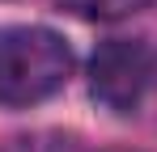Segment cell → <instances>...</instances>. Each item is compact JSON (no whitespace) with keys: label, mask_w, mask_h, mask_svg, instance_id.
<instances>
[{"label":"cell","mask_w":157,"mask_h":152,"mask_svg":"<svg viewBox=\"0 0 157 152\" xmlns=\"http://www.w3.org/2000/svg\"><path fill=\"white\" fill-rule=\"evenodd\" d=\"M72 76L68 42L43 25L0 30V106H34Z\"/></svg>","instance_id":"obj_1"},{"label":"cell","mask_w":157,"mask_h":152,"mask_svg":"<svg viewBox=\"0 0 157 152\" xmlns=\"http://www.w3.org/2000/svg\"><path fill=\"white\" fill-rule=\"evenodd\" d=\"M149 76H153V59L144 42H136V38H110L89 59V89L115 114H132L140 106Z\"/></svg>","instance_id":"obj_2"},{"label":"cell","mask_w":157,"mask_h":152,"mask_svg":"<svg viewBox=\"0 0 157 152\" xmlns=\"http://www.w3.org/2000/svg\"><path fill=\"white\" fill-rule=\"evenodd\" d=\"M149 0H59V9L77 13L85 21H119V17H132L140 13Z\"/></svg>","instance_id":"obj_3"},{"label":"cell","mask_w":157,"mask_h":152,"mask_svg":"<svg viewBox=\"0 0 157 152\" xmlns=\"http://www.w3.org/2000/svg\"><path fill=\"white\" fill-rule=\"evenodd\" d=\"M106 152H128V148H106Z\"/></svg>","instance_id":"obj_4"}]
</instances>
